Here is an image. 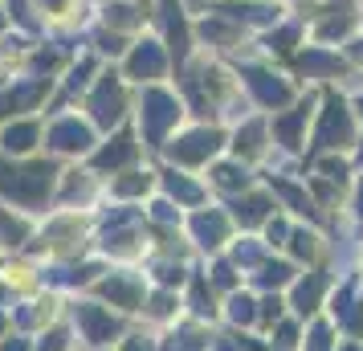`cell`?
Segmentation results:
<instances>
[{"mask_svg": "<svg viewBox=\"0 0 363 351\" xmlns=\"http://www.w3.org/2000/svg\"><path fill=\"white\" fill-rule=\"evenodd\" d=\"M118 106H123V99H118V90H102L99 99H94V115L106 123V118H118Z\"/></svg>", "mask_w": 363, "mask_h": 351, "instance_id": "6da1fadb", "label": "cell"}, {"mask_svg": "<svg viewBox=\"0 0 363 351\" xmlns=\"http://www.w3.org/2000/svg\"><path fill=\"white\" fill-rule=\"evenodd\" d=\"M57 139H62L57 147H82V143H86V131H82V127H62V131H57Z\"/></svg>", "mask_w": 363, "mask_h": 351, "instance_id": "7a4b0ae2", "label": "cell"}, {"mask_svg": "<svg viewBox=\"0 0 363 351\" xmlns=\"http://www.w3.org/2000/svg\"><path fill=\"white\" fill-rule=\"evenodd\" d=\"M4 139H9V147L25 151V147H29V139H33V131H29V127H17V131H9Z\"/></svg>", "mask_w": 363, "mask_h": 351, "instance_id": "3957f363", "label": "cell"}, {"mask_svg": "<svg viewBox=\"0 0 363 351\" xmlns=\"http://www.w3.org/2000/svg\"><path fill=\"white\" fill-rule=\"evenodd\" d=\"M216 176H220V184H237V172L233 167H220ZM241 184H245V172H241Z\"/></svg>", "mask_w": 363, "mask_h": 351, "instance_id": "277c9868", "label": "cell"}]
</instances>
